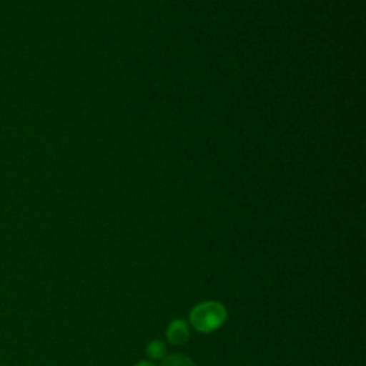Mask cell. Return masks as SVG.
Segmentation results:
<instances>
[{
  "label": "cell",
  "mask_w": 366,
  "mask_h": 366,
  "mask_svg": "<svg viewBox=\"0 0 366 366\" xmlns=\"http://www.w3.org/2000/svg\"><path fill=\"white\" fill-rule=\"evenodd\" d=\"M227 317L226 307L214 300L196 305L190 312V323L200 333H210L219 329Z\"/></svg>",
  "instance_id": "6da1fadb"
},
{
  "label": "cell",
  "mask_w": 366,
  "mask_h": 366,
  "mask_svg": "<svg viewBox=\"0 0 366 366\" xmlns=\"http://www.w3.org/2000/svg\"><path fill=\"white\" fill-rule=\"evenodd\" d=\"M189 339V327L184 320L176 319L167 327V340L172 345H183Z\"/></svg>",
  "instance_id": "7a4b0ae2"
},
{
  "label": "cell",
  "mask_w": 366,
  "mask_h": 366,
  "mask_svg": "<svg viewBox=\"0 0 366 366\" xmlns=\"http://www.w3.org/2000/svg\"><path fill=\"white\" fill-rule=\"evenodd\" d=\"M160 366H196V365L190 357H187L184 355H180V353H176V355L164 356L162 359Z\"/></svg>",
  "instance_id": "3957f363"
},
{
  "label": "cell",
  "mask_w": 366,
  "mask_h": 366,
  "mask_svg": "<svg viewBox=\"0 0 366 366\" xmlns=\"http://www.w3.org/2000/svg\"><path fill=\"white\" fill-rule=\"evenodd\" d=\"M146 352L152 359H163L166 355V346L162 340H153L149 343Z\"/></svg>",
  "instance_id": "277c9868"
},
{
  "label": "cell",
  "mask_w": 366,
  "mask_h": 366,
  "mask_svg": "<svg viewBox=\"0 0 366 366\" xmlns=\"http://www.w3.org/2000/svg\"><path fill=\"white\" fill-rule=\"evenodd\" d=\"M134 366H156V365H154V363H152V362H149V360H142V362L136 363Z\"/></svg>",
  "instance_id": "5b68a950"
}]
</instances>
